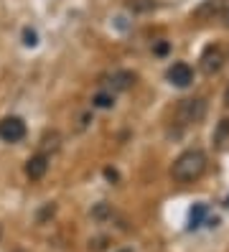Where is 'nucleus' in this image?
Segmentation results:
<instances>
[{
    "mask_svg": "<svg viewBox=\"0 0 229 252\" xmlns=\"http://www.w3.org/2000/svg\"><path fill=\"white\" fill-rule=\"evenodd\" d=\"M206 171V156L198 148H191V151H183L171 166V179L176 184H194L204 176Z\"/></svg>",
    "mask_w": 229,
    "mask_h": 252,
    "instance_id": "obj_1",
    "label": "nucleus"
},
{
    "mask_svg": "<svg viewBox=\"0 0 229 252\" xmlns=\"http://www.w3.org/2000/svg\"><path fill=\"white\" fill-rule=\"evenodd\" d=\"M204 115H206V99L204 97H186L176 107V120L181 125H196L204 120Z\"/></svg>",
    "mask_w": 229,
    "mask_h": 252,
    "instance_id": "obj_2",
    "label": "nucleus"
},
{
    "mask_svg": "<svg viewBox=\"0 0 229 252\" xmlns=\"http://www.w3.org/2000/svg\"><path fill=\"white\" fill-rule=\"evenodd\" d=\"M26 138V123L21 120V117H3L0 120V140L3 143H18Z\"/></svg>",
    "mask_w": 229,
    "mask_h": 252,
    "instance_id": "obj_3",
    "label": "nucleus"
},
{
    "mask_svg": "<svg viewBox=\"0 0 229 252\" xmlns=\"http://www.w3.org/2000/svg\"><path fill=\"white\" fill-rule=\"evenodd\" d=\"M165 79L171 82L173 87H189V84L194 82V69H191L189 64L178 62V64H173L171 69L165 71Z\"/></svg>",
    "mask_w": 229,
    "mask_h": 252,
    "instance_id": "obj_4",
    "label": "nucleus"
},
{
    "mask_svg": "<svg viewBox=\"0 0 229 252\" xmlns=\"http://www.w3.org/2000/svg\"><path fill=\"white\" fill-rule=\"evenodd\" d=\"M222 64H224V56H222V49L219 46H209L204 54H201V71L204 74H217L219 69H222Z\"/></svg>",
    "mask_w": 229,
    "mask_h": 252,
    "instance_id": "obj_5",
    "label": "nucleus"
},
{
    "mask_svg": "<svg viewBox=\"0 0 229 252\" xmlns=\"http://www.w3.org/2000/svg\"><path fill=\"white\" fill-rule=\"evenodd\" d=\"M46 171H49V158H46L43 153H38V156L26 160V176L31 181H41L46 176Z\"/></svg>",
    "mask_w": 229,
    "mask_h": 252,
    "instance_id": "obj_6",
    "label": "nucleus"
},
{
    "mask_svg": "<svg viewBox=\"0 0 229 252\" xmlns=\"http://www.w3.org/2000/svg\"><path fill=\"white\" fill-rule=\"evenodd\" d=\"M135 84V74L132 71H115L112 74V87L115 90H130V87Z\"/></svg>",
    "mask_w": 229,
    "mask_h": 252,
    "instance_id": "obj_7",
    "label": "nucleus"
},
{
    "mask_svg": "<svg viewBox=\"0 0 229 252\" xmlns=\"http://www.w3.org/2000/svg\"><path fill=\"white\" fill-rule=\"evenodd\" d=\"M92 105L99 107V110H110L115 105V94L112 92H97L95 97H92Z\"/></svg>",
    "mask_w": 229,
    "mask_h": 252,
    "instance_id": "obj_8",
    "label": "nucleus"
},
{
    "mask_svg": "<svg viewBox=\"0 0 229 252\" xmlns=\"http://www.w3.org/2000/svg\"><path fill=\"white\" fill-rule=\"evenodd\" d=\"M204 217H206V206H204V204H196L194 209H191V217H189V229H196V227H201Z\"/></svg>",
    "mask_w": 229,
    "mask_h": 252,
    "instance_id": "obj_9",
    "label": "nucleus"
},
{
    "mask_svg": "<svg viewBox=\"0 0 229 252\" xmlns=\"http://www.w3.org/2000/svg\"><path fill=\"white\" fill-rule=\"evenodd\" d=\"M229 140V120H222L217 132H214V143H219V145H227Z\"/></svg>",
    "mask_w": 229,
    "mask_h": 252,
    "instance_id": "obj_10",
    "label": "nucleus"
},
{
    "mask_svg": "<svg viewBox=\"0 0 229 252\" xmlns=\"http://www.w3.org/2000/svg\"><path fill=\"white\" fill-rule=\"evenodd\" d=\"M23 38H26V41H23L26 46H36V43H38V41H36V31H31V28H26V31H23Z\"/></svg>",
    "mask_w": 229,
    "mask_h": 252,
    "instance_id": "obj_11",
    "label": "nucleus"
},
{
    "mask_svg": "<svg viewBox=\"0 0 229 252\" xmlns=\"http://www.w3.org/2000/svg\"><path fill=\"white\" fill-rule=\"evenodd\" d=\"M168 49H171V46H168V41H161V43H158V46H156V49H153V51H156L158 56H163V54H165Z\"/></svg>",
    "mask_w": 229,
    "mask_h": 252,
    "instance_id": "obj_12",
    "label": "nucleus"
},
{
    "mask_svg": "<svg viewBox=\"0 0 229 252\" xmlns=\"http://www.w3.org/2000/svg\"><path fill=\"white\" fill-rule=\"evenodd\" d=\"M222 23H224V26L229 28V5H227V8L222 10Z\"/></svg>",
    "mask_w": 229,
    "mask_h": 252,
    "instance_id": "obj_13",
    "label": "nucleus"
},
{
    "mask_svg": "<svg viewBox=\"0 0 229 252\" xmlns=\"http://www.w3.org/2000/svg\"><path fill=\"white\" fill-rule=\"evenodd\" d=\"M224 102H227V107H229V87H227V92H224Z\"/></svg>",
    "mask_w": 229,
    "mask_h": 252,
    "instance_id": "obj_14",
    "label": "nucleus"
},
{
    "mask_svg": "<svg viewBox=\"0 0 229 252\" xmlns=\"http://www.w3.org/2000/svg\"><path fill=\"white\" fill-rule=\"evenodd\" d=\"M224 206H229V196H227V201H224Z\"/></svg>",
    "mask_w": 229,
    "mask_h": 252,
    "instance_id": "obj_15",
    "label": "nucleus"
},
{
    "mask_svg": "<svg viewBox=\"0 0 229 252\" xmlns=\"http://www.w3.org/2000/svg\"><path fill=\"white\" fill-rule=\"evenodd\" d=\"M122 252H128V250H122Z\"/></svg>",
    "mask_w": 229,
    "mask_h": 252,
    "instance_id": "obj_16",
    "label": "nucleus"
}]
</instances>
